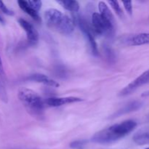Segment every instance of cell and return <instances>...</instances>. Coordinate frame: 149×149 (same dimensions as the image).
<instances>
[{
    "instance_id": "6da1fadb",
    "label": "cell",
    "mask_w": 149,
    "mask_h": 149,
    "mask_svg": "<svg viewBox=\"0 0 149 149\" xmlns=\"http://www.w3.org/2000/svg\"><path fill=\"white\" fill-rule=\"evenodd\" d=\"M136 126L135 121L131 119L124 121L97 132L93 135L91 141L98 144L112 143L129 135Z\"/></svg>"
},
{
    "instance_id": "7a4b0ae2",
    "label": "cell",
    "mask_w": 149,
    "mask_h": 149,
    "mask_svg": "<svg viewBox=\"0 0 149 149\" xmlns=\"http://www.w3.org/2000/svg\"><path fill=\"white\" fill-rule=\"evenodd\" d=\"M45 18L48 27L61 34L70 35L74 31V20L60 10L49 9L45 12Z\"/></svg>"
},
{
    "instance_id": "3957f363",
    "label": "cell",
    "mask_w": 149,
    "mask_h": 149,
    "mask_svg": "<svg viewBox=\"0 0 149 149\" xmlns=\"http://www.w3.org/2000/svg\"><path fill=\"white\" fill-rule=\"evenodd\" d=\"M17 97L31 115L39 119L44 116L45 103L36 92L22 87L18 90Z\"/></svg>"
},
{
    "instance_id": "277c9868",
    "label": "cell",
    "mask_w": 149,
    "mask_h": 149,
    "mask_svg": "<svg viewBox=\"0 0 149 149\" xmlns=\"http://www.w3.org/2000/svg\"><path fill=\"white\" fill-rule=\"evenodd\" d=\"M92 24L95 33L97 34L105 36H111L113 34L114 24L105 18L100 13H93L92 16Z\"/></svg>"
},
{
    "instance_id": "5b68a950",
    "label": "cell",
    "mask_w": 149,
    "mask_h": 149,
    "mask_svg": "<svg viewBox=\"0 0 149 149\" xmlns=\"http://www.w3.org/2000/svg\"><path fill=\"white\" fill-rule=\"evenodd\" d=\"M77 23H78L81 31H82L84 36L88 41V43L90 45V48H91L93 54L97 56L98 55V49H97V43H96L95 39V31L93 29L84 18H81V17L78 18Z\"/></svg>"
},
{
    "instance_id": "8992f818",
    "label": "cell",
    "mask_w": 149,
    "mask_h": 149,
    "mask_svg": "<svg viewBox=\"0 0 149 149\" xmlns=\"http://www.w3.org/2000/svg\"><path fill=\"white\" fill-rule=\"evenodd\" d=\"M149 83V70L143 73L142 74L137 77L134 81H132L130 84L125 87L119 93L121 96H127L130 95L133 92H135L137 89L141 87V86Z\"/></svg>"
},
{
    "instance_id": "52a82bcc",
    "label": "cell",
    "mask_w": 149,
    "mask_h": 149,
    "mask_svg": "<svg viewBox=\"0 0 149 149\" xmlns=\"http://www.w3.org/2000/svg\"><path fill=\"white\" fill-rule=\"evenodd\" d=\"M18 23L26 32L29 45L31 46H35L37 45L39 42V33L34 26L23 18L18 19Z\"/></svg>"
},
{
    "instance_id": "ba28073f",
    "label": "cell",
    "mask_w": 149,
    "mask_h": 149,
    "mask_svg": "<svg viewBox=\"0 0 149 149\" xmlns=\"http://www.w3.org/2000/svg\"><path fill=\"white\" fill-rule=\"evenodd\" d=\"M82 99L77 97H49L45 100V105L49 107H59L63 105L77 103L82 101Z\"/></svg>"
},
{
    "instance_id": "9c48e42d",
    "label": "cell",
    "mask_w": 149,
    "mask_h": 149,
    "mask_svg": "<svg viewBox=\"0 0 149 149\" xmlns=\"http://www.w3.org/2000/svg\"><path fill=\"white\" fill-rule=\"evenodd\" d=\"M128 46H141L149 44V33H141L131 35L124 40Z\"/></svg>"
},
{
    "instance_id": "30bf717a",
    "label": "cell",
    "mask_w": 149,
    "mask_h": 149,
    "mask_svg": "<svg viewBox=\"0 0 149 149\" xmlns=\"http://www.w3.org/2000/svg\"><path fill=\"white\" fill-rule=\"evenodd\" d=\"M28 80L31 81H34V82L41 83L45 85L49 86V87H59V84L55 80L49 78L47 76L45 75L42 74H33L29 76L28 77Z\"/></svg>"
},
{
    "instance_id": "8fae6325",
    "label": "cell",
    "mask_w": 149,
    "mask_h": 149,
    "mask_svg": "<svg viewBox=\"0 0 149 149\" xmlns=\"http://www.w3.org/2000/svg\"><path fill=\"white\" fill-rule=\"evenodd\" d=\"M143 106V103L141 101H132L129 103L128 104L125 105L123 108L118 111L116 113L114 114V117H118L119 116H121L122 114H125V113H130V112L135 111L141 109Z\"/></svg>"
},
{
    "instance_id": "7c38bea8",
    "label": "cell",
    "mask_w": 149,
    "mask_h": 149,
    "mask_svg": "<svg viewBox=\"0 0 149 149\" xmlns=\"http://www.w3.org/2000/svg\"><path fill=\"white\" fill-rule=\"evenodd\" d=\"M18 3V5L20 7V8L23 11H24L26 14L29 15V16L32 17L34 20L36 21H40L41 18L39 17V14H38V12H36V10H33L29 4H28L27 1H24V0H20V1H17Z\"/></svg>"
},
{
    "instance_id": "4fadbf2b",
    "label": "cell",
    "mask_w": 149,
    "mask_h": 149,
    "mask_svg": "<svg viewBox=\"0 0 149 149\" xmlns=\"http://www.w3.org/2000/svg\"><path fill=\"white\" fill-rule=\"evenodd\" d=\"M133 141L140 146L149 145V130H141L135 133Z\"/></svg>"
},
{
    "instance_id": "5bb4252c",
    "label": "cell",
    "mask_w": 149,
    "mask_h": 149,
    "mask_svg": "<svg viewBox=\"0 0 149 149\" xmlns=\"http://www.w3.org/2000/svg\"><path fill=\"white\" fill-rule=\"evenodd\" d=\"M99 10H100V14L102 16L107 19L108 20L114 24V17H113V14L111 12L110 9L109 8L107 4L104 2V1H100L98 4Z\"/></svg>"
},
{
    "instance_id": "9a60e30c",
    "label": "cell",
    "mask_w": 149,
    "mask_h": 149,
    "mask_svg": "<svg viewBox=\"0 0 149 149\" xmlns=\"http://www.w3.org/2000/svg\"><path fill=\"white\" fill-rule=\"evenodd\" d=\"M58 2L68 11L76 13L79 10V4L78 1H71V0L63 1V0H62V1H58Z\"/></svg>"
},
{
    "instance_id": "2e32d148",
    "label": "cell",
    "mask_w": 149,
    "mask_h": 149,
    "mask_svg": "<svg viewBox=\"0 0 149 149\" xmlns=\"http://www.w3.org/2000/svg\"><path fill=\"white\" fill-rule=\"evenodd\" d=\"M110 5L111 6L112 8L113 9L115 12H116V14L119 16V17H122L123 16V12H122V8L121 7L119 6V2L117 1H109Z\"/></svg>"
},
{
    "instance_id": "e0dca14e",
    "label": "cell",
    "mask_w": 149,
    "mask_h": 149,
    "mask_svg": "<svg viewBox=\"0 0 149 149\" xmlns=\"http://www.w3.org/2000/svg\"><path fill=\"white\" fill-rule=\"evenodd\" d=\"M87 143V141H83V140H79V141H73L70 144V147L72 149H83L85 146V144Z\"/></svg>"
},
{
    "instance_id": "ac0fdd59",
    "label": "cell",
    "mask_w": 149,
    "mask_h": 149,
    "mask_svg": "<svg viewBox=\"0 0 149 149\" xmlns=\"http://www.w3.org/2000/svg\"><path fill=\"white\" fill-rule=\"evenodd\" d=\"M27 2L36 12H38L40 10L42 4L41 1H27Z\"/></svg>"
},
{
    "instance_id": "d6986e66",
    "label": "cell",
    "mask_w": 149,
    "mask_h": 149,
    "mask_svg": "<svg viewBox=\"0 0 149 149\" xmlns=\"http://www.w3.org/2000/svg\"><path fill=\"white\" fill-rule=\"evenodd\" d=\"M0 10L3 12L4 13H5L6 15H14V12L13 10H10L7 6L4 4V3L2 1H0Z\"/></svg>"
},
{
    "instance_id": "ffe728a7",
    "label": "cell",
    "mask_w": 149,
    "mask_h": 149,
    "mask_svg": "<svg viewBox=\"0 0 149 149\" xmlns=\"http://www.w3.org/2000/svg\"><path fill=\"white\" fill-rule=\"evenodd\" d=\"M124 7H125V10L127 12L128 14L132 15V1H123Z\"/></svg>"
},
{
    "instance_id": "44dd1931",
    "label": "cell",
    "mask_w": 149,
    "mask_h": 149,
    "mask_svg": "<svg viewBox=\"0 0 149 149\" xmlns=\"http://www.w3.org/2000/svg\"><path fill=\"white\" fill-rule=\"evenodd\" d=\"M0 78L5 81V72H4V66H3L2 61L1 59V57H0Z\"/></svg>"
},
{
    "instance_id": "7402d4cb",
    "label": "cell",
    "mask_w": 149,
    "mask_h": 149,
    "mask_svg": "<svg viewBox=\"0 0 149 149\" xmlns=\"http://www.w3.org/2000/svg\"><path fill=\"white\" fill-rule=\"evenodd\" d=\"M142 97H149V90L147 92H145L144 93H143Z\"/></svg>"
},
{
    "instance_id": "603a6c76",
    "label": "cell",
    "mask_w": 149,
    "mask_h": 149,
    "mask_svg": "<svg viewBox=\"0 0 149 149\" xmlns=\"http://www.w3.org/2000/svg\"><path fill=\"white\" fill-rule=\"evenodd\" d=\"M0 22H1V23H4V19H3L2 18V17H1V15H0Z\"/></svg>"
},
{
    "instance_id": "cb8c5ba5",
    "label": "cell",
    "mask_w": 149,
    "mask_h": 149,
    "mask_svg": "<svg viewBox=\"0 0 149 149\" xmlns=\"http://www.w3.org/2000/svg\"><path fill=\"white\" fill-rule=\"evenodd\" d=\"M144 149H149V147H148V148H144Z\"/></svg>"
}]
</instances>
